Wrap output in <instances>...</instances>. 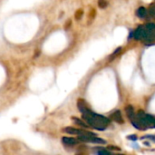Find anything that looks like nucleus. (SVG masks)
<instances>
[{
	"label": "nucleus",
	"instance_id": "1",
	"mask_svg": "<svg viewBox=\"0 0 155 155\" xmlns=\"http://www.w3.org/2000/svg\"><path fill=\"white\" fill-rule=\"evenodd\" d=\"M78 109L82 113L83 119L85 121V123L90 126L99 131H104L107 128V126L110 124V120L101 114H97L94 112H92L86 105V103L80 99L77 103Z\"/></svg>",
	"mask_w": 155,
	"mask_h": 155
},
{
	"label": "nucleus",
	"instance_id": "16",
	"mask_svg": "<svg viewBox=\"0 0 155 155\" xmlns=\"http://www.w3.org/2000/svg\"><path fill=\"white\" fill-rule=\"evenodd\" d=\"M128 139H130V140H133V141H136L137 140V136L136 135H130V136H128Z\"/></svg>",
	"mask_w": 155,
	"mask_h": 155
},
{
	"label": "nucleus",
	"instance_id": "19",
	"mask_svg": "<svg viewBox=\"0 0 155 155\" xmlns=\"http://www.w3.org/2000/svg\"><path fill=\"white\" fill-rule=\"evenodd\" d=\"M153 38H155V34H154V35H153Z\"/></svg>",
	"mask_w": 155,
	"mask_h": 155
},
{
	"label": "nucleus",
	"instance_id": "6",
	"mask_svg": "<svg viewBox=\"0 0 155 155\" xmlns=\"http://www.w3.org/2000/svg\"><path fill=\"white\" fill-rule=\"evenodd\" d=\"M62 141L65 145H68V146H74L79 143V141L77 139L71 138V137H63Z\"/></svg>",
	"mask_w": 155,
	"mask_h": 155
},
{
	"label": "nucleus",
	"instance_id": "12",
	"mask_svg": "<svg viewBox=\"0 0 155 155\" xmlns=\"http://www.w3.org/2000/svg\"><path fill=\"white\" fill-rule=\"evenodd\" d=\"M121 50H122V48L121 47H118L114 52V54L111 55V57H110V61H112V60H114V58H115V56H117L119 54H120V52H121Z\"/></svg>",
	"mask_w": 155,
	"mask_h": 155
},
{
	"label": "nucleus",
	"instance_id": "14",
	"mask_svg": "<svg viewBox=\"0 0 155 155\" xmlns=\"http://www.w3.org/2000/svg\"><path fill=\"white\" fill-rule=\"evenodd\" d=\"M149 14L152 16H155V4H152L149 7Z\"/></svg>",
	"mask_w": 155,
	"mask_h": 155
},
{
	"label": "nucleus",
	"instance_id": "11",
	"mask_svg": "<svg viewBox=\"0 0 155 155\" xmlns=\"http://www.w3.org/2000/svg\"><path fill=\"white\" fill-rule=\"evenodd\" d=\"M108 3H107V0H98V6L102 9L105 8L107 6Z\"/></svg>",
	"mask_w": 155,
	"mask_h": 155
},
{
	"label": "nucleus",
	"instance_id": "13",
	"mask_svg": "<svg viewBox=\"0 0 155 155\" xmlns=\"http://www.w3.org/2000/svg\"><path fill=\"white\" fill-rule=\"evenodd\" d=\"M145 28L149 31H155V24L153 23H148L145 25Z\"/></svg>",
	"mask_w": 155,
	"mask_h": 155
},
{
	"label": "nucleus",
	"instance_id": "9",
	"mask_svg": "<svg viewBox=\"0 0 155 155\" xmlns=\"http://www.w3.org/2000/svg\"><path fill=\"white\" fill-rule=\"evenodd\" d=\"M136 14H137V15H138L140 18H143V17H145V16H146V15H147V10H146V8H145V7L141 6V7H139V8H138V10H137Z\"/></svg>",
	"mask_w": 155,
	"mask_h": 155
},
{
	"label": "nucleus",
	"instance_id": "18",
	"mask_svg": "<svg viewBox=\"0 0 155 155\" xmlns=\"http://www.w3.org/2000/svg\"><path fill=\"white\" fill-rule=\"evenodd\" d=\"M108 148H109V149H111V150H115V151H120V150H121V148L116 147V146H109Z\"/></svg>",
	"mask_w": 155,
	"mask_h": 155
},
{
	"label": "nucleus",
	"instance_id": "3",
	"mask_svg": "<svg viewBox=\"0 0 155 155\" xmlns=\"http://www.w3.org/2000/svg\"><path fill=\"white\" fill-rule=\"evenodd\" d=\"M78 140L81 142H85V143H99V144H104L106 142L101 138H97L93 135H86V134H81L78 135Z\"/></svg>",
	"mask_w": 155,
	"mask_h": 155
},
{
	"label": "nucleus",
	"instance_id": "7",
	"mask_svg": "<svg viewBox=\"0 0 155 155\" xmlns=\"http://www.w3.org/2000/svg\"><path fill=\"white\" fill-rule=\"evenodd\" d=\"M143 31H144L143 26L139 25V26L135 29V31L134 32V38L135 40H140V39H142Z\"/></svg>",
	"mask_w": 155,
	"mask_h": 155
},
{
	"label": "nucleus",
	"instance_id": "8",
	"mask_svg": "<svg viewBox=\"0 0 155 155\" xmlns=\"http://www.w3.org/2000/svg\"><path fill=\"white\" fill-rule=\"evenodd\" d=\"M125 112H126V114H127V116H128V118L130 120H132L133 118L135 117V115H134V107L132 105H127L125 107Z\"/></svg>",
	"mask_w": 155,
	"mask_h": 155
},
{
	"label": "nucleus",
	"instance_id": "10",
	"mask_svg": "<svg viewBox=\"0 0 155 155\" xmlns=\"http://www.w3.org/2000/svg\"><path fill=\"white\" fill-rule=\"evenodd\" d=\"M72 119L74 120V122L77 125H80V126H82V127H84V128H87V127H89V125H88L86 123H84V121H82L81 119L75 118V117H74V118H72Z\"/></svg>",
	"mask_w": 155,
	"mask_h": 155
},
{
	"label": "nucleus",
	"instance_id": "4",
	"mask_svg": "<svg viewBox=\"0 0 155 155\" xmlns=\"http://www.w3.org/2000/svg\"><path fill=\"white\" fill-rule=\"evenodd\" d=\"M64 132H65L66 134H76V135H81V134H86V135H93L95 136L94 134L88 132V131H84L82 129H76V128H73V127H67L64 129Z\"/></svg>",
	"mask_w": 155,
	"mask_h": 155
},
{
	"label": "nucleus",
	"instance_id": "5",
	"mask_svg": "<svg viewBox=\"0 0 155 155\" xmlns=\"http://www.w3.org/2000/svg\"><path fill=\"white\" fill-rule=\"evenodd\" d=\"M111 118H112L114 122H116V123H118V124H124V119H123L121 111H119V110H117V111H115L114 114H112Z\"/></svg>",
	"mask_w": 155,
	"mask_h": 155
},
{
	"label": "nucleus",
	"instance_id": "15",
	"mask_svg": "<svg viewBox=\"0 0 155 155\" xmlns=\"http://www.w3.org/2000/svg\"><path fill=\"white\" fill-rule=\"evenodd\" d=\"M82 15H83V11H82V10H78V11L76 12V14H75V18H76L77 20L80 19L81 16H82Z\"/></svg>",
	"mask_w": 155,
	"mask_h": 155
},
{
	"label": "nucleus",
	"instance_id": "2",
	"mask_svg": "<svg viewBox=\"0 0 155 155\" xmlns=\"http://www.w3.org/2000/svg\"><path fill=\"white\" fill-rule=\"evenodd\" d=\"M137 120L143 124V126H144V128L146 129L147 127H153L155 128V118L153 116L150 115V114H144L143 111H139L137 115H136Z\"/></svg>",
	"mask_w": 155,
	"mask_h": 155
},
{
	"label": "nucleus",
	"instance_id": "17",
	"mask_svg": "<svg viewBox=\"0 0 155 155\" xmlns=\"http://www.w3.org/2000/svg\"><path fill=\"white\" fill-rule=\"evenodd\" d=\"M97 153L98 154H110V153L107 152V151H98Z\"/></svg>",
	"mask_w": 155,
	"mask_h": 155
}]
</instances>
